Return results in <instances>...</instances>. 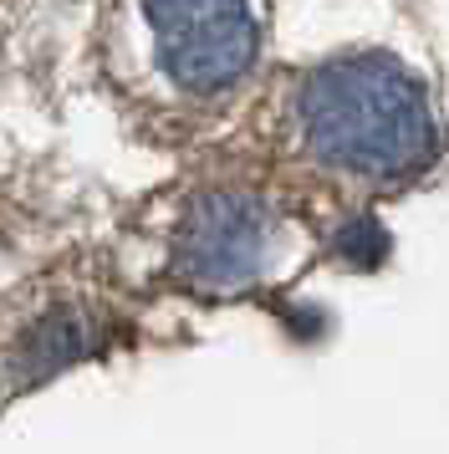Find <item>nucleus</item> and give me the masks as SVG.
I'll use <instances>...</instances> for the list:
<instances>
[{
	"mask_svg": "<svg viewBox=\"0 0 449 454\" xmlns=\"http://www.w3.org/2000/svg\"><path fill=\"white\" fill-rule=\"evenodd\" d=\"M163 72L184 92H220L256 62V21L245 0H143Z\"/></svg>",
	"mask_w": 449,
	"mask_h": 454,
	"instance_id": "2",
	"label": "nucleus"
},
{
	"mask_svg": "<svg viewBox=\"0 0 449 454\" xmlns=\"http://www.w3.org/2000/svg\"><path fill=\"white\" fill-rule=\"evenodd\" d=\"M271 209L256 194L240 189H220V194H200L179 225V276L200 291H235L256 281L271 255Z\"/></svg>",
	"mask_w": 449,
	"mask_h": 454,
	"instance_id": "3",
	"label": "nucleus"
},
{
	"mask_svg": "<svg viewBox=\"0 0 449 454\" xmlns=\"http://www.w3.org/2000/svg\"><path fill=\"white\" fill-rule=\"evenodd\" d=\"M332 250H337V261H347V266L373 270L388 255V235H383V225H378L373 215H358V220H347V225L337 230Z\"/></svg>",
	"mask_w": 449,
	"mask_h": 454,
	"instance_id": "5",
	"label": "nucleus"
},
{
	"mask_svg": "<svg viewBox=\"0 0 449 454\" xmlns=\"http://www.w3.org/2000/svg\"><path fill=\"white\" fill-rule=\"evenodd\" d=\"M302 138L332 168L408 179L434 159L439 128L424 87L383 51L322 67L302 92Z\"/></svg>",
	"mask_w": 449,
	"mask_h": 454,
	"instance_id": "1",
	"label": "nucleus"
},
{
	"mask_svg": "<svg viewBox=\"0 0 449 454\" xmlns=\"http://www.w3.org/2000/svg\"><path fill=\"white\" fill-rule=\"evenodd\" d=\"M98 352V327L77 301H51L36 317H26L16 337L0 348V378L11 388H36L61 368H72L82 357Z\"/></svg>",
	"mask_w": 449,
	"mask_h": 454,
	"instance_id": "4",
	"label": "nucleus"
}]
</instances>
